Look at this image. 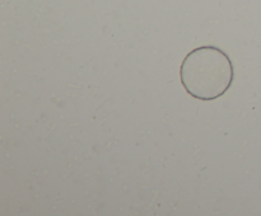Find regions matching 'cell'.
I'll use <instances>...</instances> for the list:
<instances>
[{
    "label": "cell",
    "mask_w": 261,
    "mask_h": 216,
    "mask_svg": "<svg viewBox=\"0 0 261 216\" xmlns=\"http://www.w3.org/2000/svg\"><path fill=\"white\" fill-rule=\"evenodd\" d=\"M180 80L186 93L199 101H214L228 91L234 68L228 53L217 46H200L184 57Z\"/></svg>",
    "instance_id": "1"
}]
</instances>
